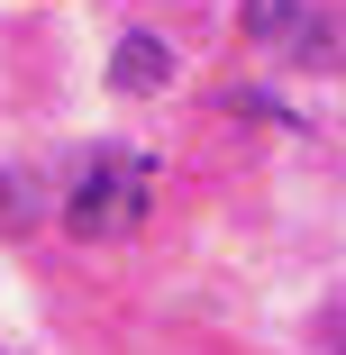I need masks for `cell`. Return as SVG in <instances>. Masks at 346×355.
Wrapping results in <instances>:
<instances>
[{
  "label": "cell",
  "instance_id": "1",
  "mask_svg": "<svg viewBox=\"0 0 346 355\" xmlns=\"http://www.w3.org/2000/svg\"><path fill=\"white\" fill-rule=\"evenodd\" d=\"M146 200H155V164L146 155H92L83 164V182H73V200H64V228L73 237H128L137 219H146Z\"/></svg>",
  "mask_w": 346,
  "mask_h": 355
},
{
  "label": "cell",
  "instance_id": "2",
  "mask_svg": "<svg viewBox=\"0 0 346 355\" xmlns=\"http://www.w3.org/2000/svg\"><path fill=\"white\" fill-rule=\"evenodd\" d=\"M246 37L273 46V55H292V64H337V28L319 10H301V0H246Z\"/></svg>",
  "mask_w": 346,
  "mask_h": 355
},
{
  "label": "cell",
  "instance_id": "3",
  "mask_svg": "<svg viewBox=\"0 0 346 355\" xmlns=\"http://www.w3.org/2000/svg\"><path fill=\"white\" fill-rule=\"evenodd\" d=\"M110 83H119V92H164V83H173V46H164V37H146V28H137V37H119Z\"/></svg>",
  "mask_w": 346,
  "mask_h": 355
}]
</instances>
